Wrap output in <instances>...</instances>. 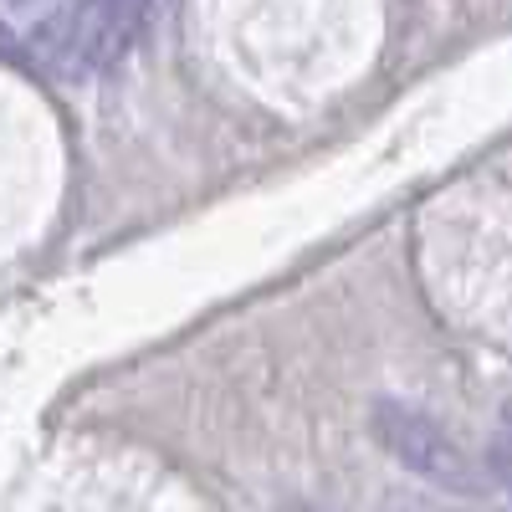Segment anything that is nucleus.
Here are the masks:
<instances>
[{
	"mask_svg": "<svg viewBox=\"0 0 512 512\" xmlns=\"http://www.w3.org/2000/svg\"><path fill=\"white\" fill-rule=\"evenodd\" d=\"M369 431L374 441L390 451L405 472L436 482L446 492H482V477L472 456H466L431 415H420L415 405H400V400H374L369 410Z\"/></svg>",
	"mask_w": 512,
	"mask_h": 512,
	"instance_id": "nucleus-1",
	"label": "nucleus"
},
{
	"mask_svg": "<svg viewBox=\"0 0 512 512\" xmlns=\"http://www.w3.org/2000/svg\"><path fill=\"white\" fill-rule=\"evenodd\" d=\"M492 477L507 487V497H512V441H497L492 446Z\"/></svg>",
	"mask_w": 512,
	"mask_h": 512,
	"instance_id": "nucleus-2",
	"label": "nucleus"
},
{
	"mask_svg": "<svg viewBox=\"0 0 512 512\" xmlns=\"http://www.w3.org/2000/svg\"><path fill=\"white\" fill-rule=\"evenodd\" d=\"M502 415H507V431H512V405H507V410H502Z\"/></svg>",
	"mask_w": 512,
	"mask_h": 512,
	"instance_id": "nucleus-3",
	"label": "nucleus"
}]
</instances>
